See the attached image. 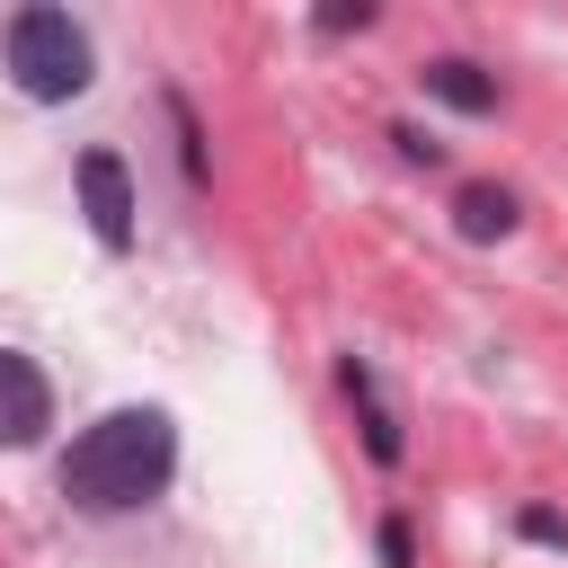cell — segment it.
<instances>
[{
  "label": "cell",
  "instance_id": "52a82bcc",
  "mask_svg": "<svg viewBox=\"0 0 568 568\" xmlns=\"http://www.w3.org/2000/svg\"><path fill=\"white\" fill-rule=\"evenodd\" d=\"M515 222H524V204H515V186H497V178H470V186L453 195V231H462V240H479V248H488V240H506Z\"/></svg>",
  "mask_w": 568,
  "mask_h": 568
},
{
  "label": "cell",
  "instance_id": "6da1fadb",
  "mask_svg": "<svg viewBox=\"0 0 568 568\" xmlns=\"http://www.w3.org/2000/svg\"><path fill=\"white\" fill-rule=\"evenodd\" d=\"M169 479H178V426H169V408H106L62 453V497L80 515H98V524L106 515H142L151 497H169Z\"/></svg>",
  "mask_w": 568,
  "mask_h": 568
},
{
  "label": "cell",
  "instance_id": "3957f363",
  "mask_svg": "<svg viewBox=\"0 0 568 568\" xmlns=\"http://www.w3.org/2000/svg\"><path fill=\"white\" fill-rule=\"evenodd\" d=\"M71 178H80V213H89L98 248H115V257H124V248H133V213H142V204H133V169L98 142V151H80V169H71Z\"/></svg>",
  "mask_w": 568,
  "mask_h": 568
},
{
  "label": "cell",
  "instance_id": "277c9868",
  "mask_svg": "<svg viewBox=\"0 0 568 568\" xmlns=\"http://www.w3.org/2000/svg\"><path fill=\"white\" fill-rule=\"evenodd\" d=\"M44 426H53V382H44V364L18 355V346H0V453L44 444Z\"/></svg>",
  "mask_w": 568,
  "mask_h": 568
},
{
  "label": "cell",
  "instance_id": "ba28073f",
  "mask_svg": "<svg viewBox=\"0 0 568 568\" xmlns=\"http://www.w3.org/2000/svg\"><path fill=\"white\" fill-rule=\"evenodd\" d=\"M515 532H524L532 550H568V515H559V506H515Z\"/></svg>",
  "mask_w": 568,
  "mask_h": 568
},
{
  "label": "cell",
  "instance_id": "30bf717a",
  "mask_svg": "<svg viewBox=\"0 0 568 568\" xmlns=\"http://www.w3.org/2000/svg\"><path fill=\"white\" fill-rule=\"evenodd\" d=\"M390 151H399L408 169H435V160H444V142H435L426 124H390Z\"/></svg>",
  "mask_w": 568,
  "mask_h": 568
},
{
  "label": "cell",
  "instance_id": "8fae6325",
  "mask_svg": "<svg viewBox=\"0 0 568 568\" xmlns=\"http://www.w3.org/2000/svg\"><path fill=\"white\" fill-rule=\"evenodd\" d=\"M373 27V0H328L320 9V36H364Z\"/></svg>",
  "mask_w": 568,
  "mask_h": 568
},
{
  "label": "cell",
  "instance_id": "7a4b0ae2",
  "mask_svg": "<svg viewBox=\"0 0 568 568\" xmlns=\"http://www.w3.org/2000/svg\"><path fill=\"white\" fill-rule=\"evenodd\" d=\"M0 62H9L18 98H36V106H71V98H89V80H98L89 27H80L71 9H53V0H36V9H18V18L0 27Z\"/></svg>",
  "mask_w": 568,
  "mask_h": 568
},
{
  "label": "cell",
  "instance_id": "8992f818",
  "mask_svg": "<svg viewBox=\"0 0 568 568\" xmlns=\"http://www.w3.org/2000/svg\"><path fill=\"white\" fill-rule=\"evenodd\" d=\"M337 390H346V399H355V408H364V417H355V426H364V453H373V470H399V462H408V435H399V417H390V408H382V399H373V373H364V364H355V355H346V364H337Z\"/></svg>",
  "mask_w": 568,
  "mask_h": 568
},
{
  "label": "cell",
  "instance_id": "5b68a950",
  "mask_svg": "<svg viewBox=\"0 0 568 568\" xmlns=\"http://www.w3.org/2000/svg\"><path fill=\"white\" fill-rule=\"evenodd\" d=\"M417 89H426V98H444L453 115H497V98H506V89H497V71H479L470 53H435V62H417Z\"/></svg>",
  "mask_w": 568,
  "mask_h": 568
},
{
  "label": "cell",
  "instance_id": "9c48e42d",
  "mask_svg": "<svg viewBox=\"0 0 568 568\" xmlns=\"http://www.w3.org/2000/svg\"><path fill=\"white\" fill-rule=\"evenodd\" d=\"M373 550H382V568H417V532H408V515H382V524H373Z\"/></svg>",
  "mask_w": 568,
  "mask_h": 568
}]
</instances>
